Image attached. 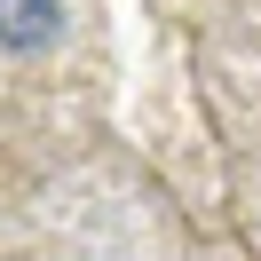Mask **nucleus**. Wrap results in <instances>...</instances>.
Returning <instances> with one entry per match:
<instances>
[{"label": "nucleus", "mask_w": 261, "mask_h": 261, "mask_svg": "<svg viewBox=\"0 0 261 261\" xmlns=\"http://www.w3.org/2000/svg\"><path fill=\"white\" fill-rule=\"evenodd\" d=\"M64 40V0H0V48L8 56H48Z\"/></svg>", "instance_id": "f257e3e1"}]
</instances>
